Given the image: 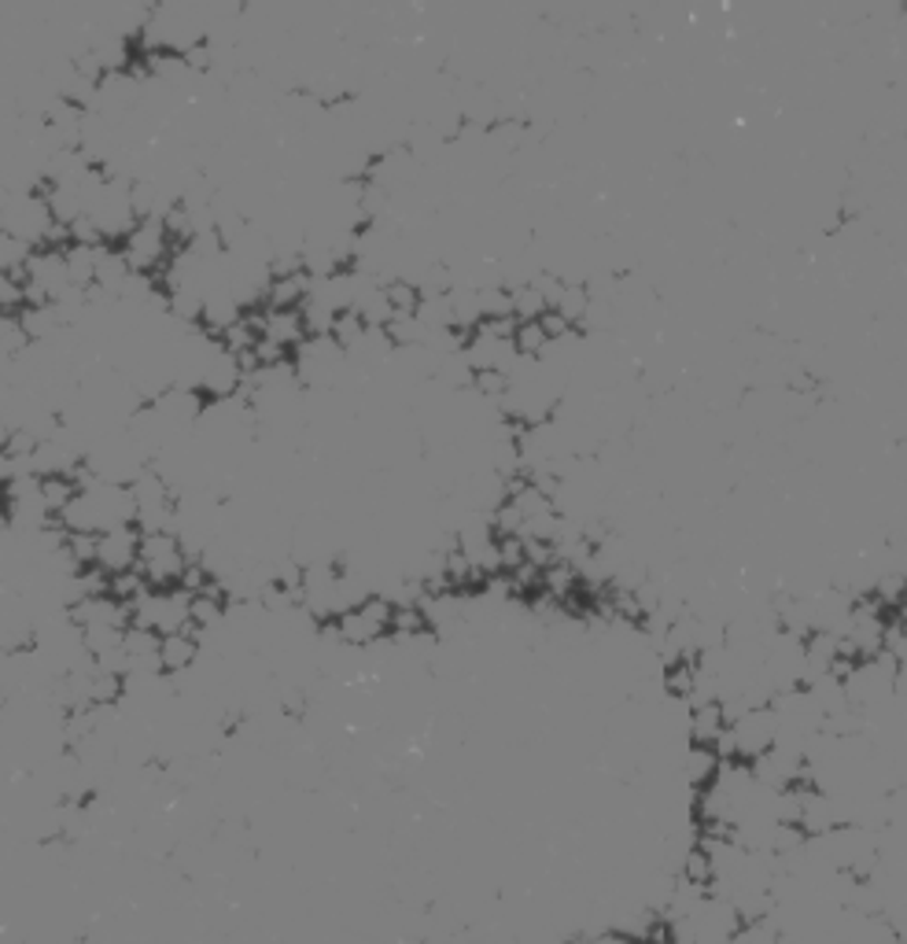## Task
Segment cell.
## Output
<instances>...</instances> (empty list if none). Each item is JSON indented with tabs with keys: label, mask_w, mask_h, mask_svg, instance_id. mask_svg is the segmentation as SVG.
<instances>
[{
	"label": "cell",
	"mask_w": 907,
	"mask_h": 944,
	"mask_svg": "<svg viewBox=\"0 0 907 944\" xmlns=\"http://www.w3.org/2000/svg\"><path fill=\"white\" fill-rule=\"evenodd\" d=\"M384 631H395V605L381 602V597H365L362 605L347 609L336 620V635L343 642H351V646H370Z\"/></svg>",
	"instance_id": "1"
},
{
	"label": "cell",
	"mask_w": 907,
	"mask_h": 944,
	"mask_svg": "<svg viewBox=\"0 0 907 944\" xmlns=\"http://www.w3.org/2000/svg\"><path fill=\"white\" fill-rule=\"evenodd\" d=\"M192 631H178V635H167L163 639V650H159V661H163V672H185V667L196 661V639H192Z\"/></svg>",
	"instance_id": "2"
}]
</instances>
